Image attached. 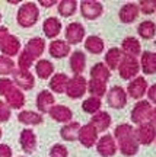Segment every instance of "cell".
I'll use <instances>...</instances> for the list:
<instances>
[{
    "label": "cell",
    "instance_id": "obj_19",
    "mask_svg": "<svg viewBox=\"0 0 156 157\" xmlns=\"http://www.w3.org/2000/svg\"><path fill=\"white\" fill-rule=\"evenodd\" d=\"M70 68L74 73V76H82V73L85 71V67H86V56H85L83 51H73L72 56H70Z\"/></svg>",
    "mask_w": 156,
    "mask_h": 157
},
{
    "label": "cell",
    "instance_id": "obj_46",
    "mask_svg": "<svg viewBox=\"0 0 156 157\" xmlns=\"http://www.w3.org/2000/svg\"><path fill=\"white\" fill-rule=\"evenodd\" d=\"M146 93H147L149 102H153V103H156V83H153L152 86H149Z\"/></svg>",
    "mask_w": 156,
    "mask_h": 157
},
{
    "label": "cell",
    "instance_id": "obj_27",
    "mask_svg": "<svg viewBox=\"0 0 156 157\" xmlns=\"http://www.w3.org/2000/svg\"><path fill=\"white\" fill-rule=\"evenodd\" d=\"M67 82H69L67 74H64V73L53 74V76L50 77V92L51 93L54 92V93H58V95L64 93L66 86H67Z\"/></svg>",
    "mask_w": 156,
    "mask_h": 157
},
{
    "label": "cell",
    "instance_id": "obj_44",
    "mask_svg": "<svg viewBox=\"0 0 156 157\" xmlns=\"http://www.w3.org/2000/svg\"><path fill=\"white\" fill-rule=\"evenodd\" d=\"M12 115V109L6 105L5 101L0 99V122H7L10 119Z\"/></svg>",
    "mask_w": 156,
    "mask_h": 157
},
{
    "label": "cell",
    "instance_id": "obj_33",
    "mask_svg": "<svg viewBox=\"0 0 156 157\" xmlns=\"http://www.w3.org/2000/svg\"><path fill=\"white\" fill-rule=\"evenodd\" d=\"M105 48V44H104V41L102 38L99 36H96V35H90L88 38L85 39V50L89 51L90 54H101L102 51Z\"/></svg>",
    "mask_w": 156,
    "mask_h": 157
},
{
    "label": "cell",
    "instance_id": "obj_14",
    "mask_svg": "<svg viewBox=\"0 0 156 157\" xmlns=\"http://www.w3.org/2000/svg\"><path fill=\"white\" fill-rule=\"evenodd\" d=\"M19 144H21V148L26 154H31V153L35 151V148H37V135H35V132L32 129L25 128L21 131Z\"/></svg>",
    "mask_w": 156,
    "mask_h": 157
},
{
    "label": "cell",
    "instance_id": "obj_26",
    "mask_svg": "<svg viewBox=\"0 0 156 157\" xmlns=\"http://www.w3.org/2000/svg\"><path fill=\"white\" fill-rule=\"evenodd\" d=\"M25 51L37 60V58L42 56V52L45 51V41L42 38H39V36L31 38L25 45Z\"/></svg>",
    "mask_w": 156,
    "mask_h": 157
},
{
    "label": "cell",
    "instance_id": "obj_52",
    "mask_svg": "<svg viewBox=\"0 0 156 157\" xmlns=\"http://www.w3.org/2000/svg\"><path fill=\"white\" fill-rule=\"evenodd\" d=\"M22 157H23V156H22Z\"/></svg>",
    "mask_w": 156,
    "mask_h": 157
},
{
    "label": "cell",
    "instance_id": "obj_34",
    "mask_svg": "<svg viewBox=\"0 0 156 157\" xmlns=\"http://www.w3.org/2000/svg\"><path fill=\"white\" fill-rule=\"evenodd\" d=\"M86 92H89L92 98H104L106 95V83H102V82H98V80H94L90 78L88 82V89Z\"/></svg>",
    "mask_w": 156,
    "mask_h": 157
},
{
    "label": "cell",
    "instance_id": "obj_17",
    "mask_svg": "<svg viewBox=\"0 0 156 157\" xmlns=\"http://www.w3.org/2000/svg\"><path fill=\"white\" fill-rule=\"evenodd\" d=\"M139 6H137V3H126V5H123V7L120 9V12H118V17H120V21L123 23H131L134 22L137 17H139Z\"/></svg>",
    "mask_w": 156,
    "mask_h": 157
},
{
    "label": "cell",
    "instance_id": "obj_48",
    "mask_svg": "<svg viewBox=\"0 0 156 157\" xmlns=\"http://www.w3.org/2000/svg\"><path fill=\"white\" fill-rule=\"evenodd\" d=\"M149 124H150V125H153V127L156 128V108H153V109H152L150 117H149Z\"/></svg>",
    "mask_w": 156,
    "mask_h": 157
},
{
    "label": "cell",
    "instance_id": "obj_43",
    "mask_svg": "<svg viewBox=\"0 0 156 157\" xmlns=\"http://www.w3.org/2000/svg\"><path fill=\"white\" fill-rule=\"evenodd\" d=\"M50 157H69V150L63 144H54L50 150Z\"/></svg>",
    "mask_w": 156,
    "mask_h": 157
},
{
    "label": "cell",
    "instance_id": "obj_45",
    "mask_svg": "<svg viewBox=\"0 0 156 157\" xmlns=\"http://www.w3.org/2000/svg\"><path fill=\"white\" fill-rule=\"evenodd\" d=\"M13 151L7 144H0V157H12Z\"/></svg>",
    "mask_w": 156,
    "mask_h": 157
},
{
    "label": "cell",
    "instance_id": "obj_12",
    "mask_svg": "<svg viewBox=\"0 0 156 157\" xmlns=\"http://www.w3.org/2000/svg\"><path fill=\"white\" fill-rule=\"evenodd\" d=\"M78 140L80 141V144L86 148H90L96 144L98 141V131L95 129V127L92 124H86V125H82L80 129H79L78 134Z\"/></svg>",
    "mask_w": 156,
    "mask_h": 157
},
{
    "label": "cell",
    "instance_id": "obj_29",
    "mask_svg": "<svg viewBox=\"0 0 156 157\" xmlns=\"http://www.w3.org/2000/svg\"><path fill=\"white\" fill-rule=\"evenodd\" d=\"M90 78L106 83L111 78V70L106 67L104 63H96L94 67L90 68Z\"/></svg>",
    "mask_w": 156,
    "mask_h": 157
},
{
    "label": "cell",
    "instance_id": "obj_49",
    "mask_svg": "<svg viewBox=\"0 0 156 157\" xmlns=\"http://www.w3.org/2000/svg\"><path fill=\"white\" fill-rule=\"evenodd\" d=\"M39 5L44 7H51L53 5H57L56 0H39Z\"/></svg>",
    "mask_w": 156,
    "mask_h": 157
},
{
    "label": "cell",
    "instance_id": "obj_41",
    "mask_svg": "<svg viewBox=\"0 0 156 157\" xmlns=\"http://www.w3.org/2000/svg\"><path fill=\"white\" fill-rule=\"evenodd\" d=\"M137 6L139 10L145 15H152L153 12H156V0H140Z\"/></svg>",
    "mask_w": 156,
    "mask_h": 157
},
{
    "label": "cell",
    "instance_id": "obj_50",
    "mask_svg": "<svg viewBox=\"0 0 156 157\" xmlns=\"http://www.w3.org/2000/svg\"><path fill=\"white\" fill-rule=\"evenodd\" d=\"M2 134H3V132H2V128H0V138H2Z\"/></svg>",
    "mask_w": 156,
    "mask_h": 157
},
{
    "label": "cell",
    "instance_id": "obj_6",
    "mask_svg": "<svg viewBox=\"0 0 156 157\" xmlns=\"http://www.w3.org/2000/svg\"><path fill=\"white\" fill-rule=\"evenodd\" d=\"M128 96L121 86H112L106 92V103L114 109H123L127 105Z\"/></svg>",
    "mask_w": 156,
    "mask_h": 157
},
{
    "label": "cell",
    "instance_id": "obj_47",
    "mask_svg": "<svg viewBox=\"0 0 156 157\" xmlns=\"http://www.w3.org/2000/svg\"><path fill=\"white\" fill-rule=\"evenodd\" d=\"M7 35H9V29L6 28V26H0V45H2L3 39H5Z\"/></svg>",
    "mask_w": 156,
    "mask_h": 157
},
{
    "label": "cell",
    "instance_id": "obj_16",
    "mask_svg": "<svg viewBox=\"0 0 156 157\" xmlns=\"http://www.w3.org/2000/svg\"><path fill=\"white\" fill-rule=\"evenodd\" d=\"M50 117L57 121V122H63V124H69L72 122L73 119V112L70 108H67L66 105H54V106L51 108L50 111Z\"/></svg>",
    "mask_w": 156,
    "mask_h": 157
},
{
    "label": "cell",
    "instance_id": "obj_40",
    "mask_svg": "<svg viewBox=\"0 0 156 157\" xmlns=\"http://www.w3.org/2000/svg\"><path fill=\"white\" fill-rule=\"evenodd\" d=\"M34 63H35V58L29 56L25 50L19 52V57H18V68L19 70H29Z\"/></svg>",
    "mask_w": 156,
    "mask_h": 157
},
{
    "label": "cell",
    "instance_id": "obj_10",
    "mask_svg": "<svg viewBox=\"0 0 156 157\" xmlns=\"http://www.w3.org/2000/svg\"><path fill=\"white\" fill-rule=\"evenodd\" d=\"M104 12V6L101 2H95V0H83L80 2V13L85 19L88 21H95L102 15Z\"/></svg>",
    "mask_w": 156,
    "mask_h": 157
},
{
    "label": "cell",
    "instance_id": "obj_13",
    "mask_svg": "<svg viewBox=\"0 0 156 157\" xmlns=\"http://www.w3.org/2000/svg\"><path fill=\"white\" fill-rule=\"evenodd\" d=\"M0 51H2V56L9 57V58L19 56V51H21V41H19V38L9 34L3 39L2 45H0Z\"/></svg>",
    "mask_w": 156,
    "mask_h": 157
},
{
    "label": "cell",
    "instance_id": "obj_39",
    "mask_svg": "<svg viewBox=\"0 0 156 157\" xmlns=\"http://www.w3.org/2000/svg\"><path fill=\"white\" fill-rule=\"evenodd\" d=\"M15 68H16L15 67V61L12 58L0 56V76L2 77H6L7 74H12Z\"/></svg>",
    "mask_w": 156,
    "mask_h": 157
},
{
    "label": "cell",
    "instance_id": "obj_51",
    "mask_svg": "<svg viewBox=\"0 0 156 157\" xmlns=\"http://www.w3.org/2000/svg\"><path fill=\"white\" fill-rule=\"evenodd\" d=\"M0 22H2V15H0Z\"/></svg>",
    "mask_w": 156,
    "mask_h": 157
},
{
    "label": "cell",
    "instance_id": "obj_2",
    "mask_svg": "<svg viewBox=\"0 0 156 157\" xmlns=\"http://www.w3.org/2000/svg\"><path fill=\"white\" fill-rule=\"evenodd\" d=\"M118 74L120 77L123 80H133L134 77H137L140 73V63L136 57H131V56H126L124 54L123 60L120 63L118 66Z\"/></svg>",
    "mask_w": 156,
    "mask_h": 157
},
{
    "label": "cell",
    "instance_id": "obj_1",
    "mask_svg": "<svg viewBox=\"0 0 156 157\" xmlns=\"http://www.w3.org/2000/svg\"><path fill=\"white\" fill-rule=\"evenodd\" d=\"M38 19H39V9L37 6V3L26 2V3H23L19 7L16 15V21L19 23V26L31 28V26H34L35 23L38 22Z\"/></svg>",
    "mask_w": 156,
    "mask_h": 157
},
{
    "label": "cell",
    "instance_id": "obj_36",
    "mask_svg": "<svg viewBox=\"0 0 156 157\" xmlns=\"http://www.w3.org/2000/svg\"><path fill=\"white\" fill-rule=\"evenodd\" d=\"M114 140L115 141H121V140H126V138H130V137H134V128L133 125L130 124H120L114 128Z\"/></svg>",
    "mask_w": 156,
    "mask_h": 157
},
{
    "label": "cell",
    "instance_id": "obj_9",
    "mask_svg": "<svg viewBox=\"0 0 156 157\" xmlns=\"http://www.w3.org/2000/svg\"><path fill=\"white\" fill-rule=\"evenodd\" d=\"M96 150L102 157H112L115 156V153L118 151L117 141L114 140V137L111 134L102 135L101 138L96 141Z\"/></svg>",
    "mask_w": 156,
    "mask_h": 157
},
{
    "label": "cell",
    "instance_id": "obj_22",
    "mask_svg": "<svg viewBox=\"0 0 156 157\" xmlns=\"http://www.w3.org/2000/svg\"><path fill=\"white\" fill-rule=\"evenodd\" d=\"M62 22H60V19H57V17L51 16V17H47L42 23V31H44V35L47 38L50 39H54L56 36L60 35L62 32Z\"/></svg>",
    "mask_w": 156,
    "mask_h": 157
},
{
    "label": "cell",
    "instance_id": "obj_7",
    "mask_svg": "<svg viewBox=\"0 0 156 157\" xmlns=\"http://www.w3.org/2000/svg\"><path fill=\"white\" fill-rule=\"evenodd\" d=\"M12 82L15 83L18 89L21 90H31L35 86V77L29 70H19L15 68L12 73Z\"/></svg>",
    "mask_w": 156,
    "mask_h": 157
},
{
    "label": "cell",
    "instance_id": "obj_38",
    "mask_svg": "<svg viewBox=\"0 0 156 157\" xmlns=\"http://www.w3.org/2000/svg\"><path fill=\"white\" fill-rule=\"evenodd\" d=\"M101 106H102V102L98 98H88L85 99L83 103H82V109H83L86 113H90V115H95L96 112L101 111Z\"/></svg>",
    "mask_w": 156,
    "mask_h": 157
},
{
    "label": "cell",
    "instance_id": "obj_32",
    "mask_svg": "<svg viewBox=\"0 0 156 157\" xmlns=\"http://www.w3.org/2000/svg\"><path fill=\"white\" fill-rule=\"evenodd\" d=\"M35 73H37V76L39 78L47 80V78H50L54 74V66L48 60H38L37 64H35Z\"/></svg>",
    "mask_w": 156,
    "mask_h": 157
},
{
    "label": "cell",
    "instance_id": "obj_24",
    "mask_svg": "<svg viewBox=\"0 0 156 157\" xmlns=\"http://www.w3.org/2000/svg\"><path fill=\"white\" fill-rule=\"evenodd\" d=\"M48 52L53 58H64L70 54V45L63 39H54L48 47Z\"/></svg>",
    "mask_w": 156,
    "mask_h": 157
},
{
    "label": "cell",
    "instance_id": "obj_3",
    "mask_svg": "<svg viewBox=\"0 0 156 157\" xmlns=\"http://www.w3.org/2000/svg\"><path fill=\"white\" fill-rule=\"evenodd\" d=\"M86 89H88V80L83 76H73L67 82L64 93L70 99H79V98H83V95L86 93Z\"/></svg>",
    "mask_w": 156,
    "mask_h": 157
},
{
    "label": "cell",
    "instance_id": "obj_5",
    "mask_svg": "<svg viewBox=\"0 0 156 157\" xmlns=\"http://www.w3.org/2000/svg\"><path fill=\"white\" fill-rule=\"evenodd\" d=\"M152 103L149 101H139L131 109V122L133 124H145L149 121V117H150L152 112Z\"/></svg>",
    "mask_w": 156,
    "mask_h": 157
},
{
    "label": "cell",
    "instance_id": "obj_21",
    "mask_svg": "<svg viewBox=\"0 0 156 157\" xmlns=\"http://www.w3.org/2000/svg\"><path fill=\"white\" fill-rule=\"evenodd\" d=\"M140 70L143 74H156V52L143 51L140 60Z\"/></svg>",
    "mask_w": 156,
    "mask_h": 157
},
{
    "label": "cell",
    "instance_id": "obj_20",
    "mask_svg": "<svg viewBox=\"0 0 156 157\" xmlns=\"http://www.w3.org/2000/svg\"><path fill=\"white\" fill-rule=\"evenodd\" d=\"M6 98V105L10 109H22L25 106V95L21 89H18L16 86L5 96Z\"/></svg>",
    "mask_w": 156,
    "mask_h": 157
},
{
    "label": "cell",
    "instance_id": "obj_30",
    "mask_svg": "<svg viewBox=\"0 0 156 157\" xmlns=\"http://www.w3.org/2000/svg\"><path fill=\"white\" fill-rule=\"evenodd\" d=\"M80 124L76 122V121H72L69 124H64L60 129V137H62L64 141H74L78 140V134L79 129H80Z\"/></svg>",
    "mask_w": 156,
    "mask_h": 157
},
{
    "label": "cell",
    "instance_id": "obj_37",
    "mask_svg": "<svg viewBox=\"0 0 156 157\" xmlns=\"http://www.w3.org/2000/svg\"><path fill=\"white\" fill-rule=\"evenodd\" d=\"M137 34L142 39H152L156 35V25L152 21H143L137 26Z\"/></svg>",
    "mask_w": 156,
    "mask_h": 157
},
{
    "label": "cell",
    "instance_id": "obj_31",
    "mask_svg": "<svg viewBox=\"0 0 156 157\" xmlns=\"http://www.w3.org/2000/svg\"><path fill=\"white\" fill-rule=\"evenodd\" d=\"M18 121L25 125H39L42 122V115L39 112H34V111H21L18 113Z\"/></svg>",
    "mask_w": 156,
    "mask_h": 157
},
{
    "label": "cell",
    "instance_id": "obj_35",
    "mask_svg": "<svg viewBox=\"0 0 156 157\" xmlns=\"http://www.w3.org/2000/svg\"><path fill=\"white\" fill-rule=\"evenodd\" d=\"M78 9V2L76 0H62L57 2V10L63 17H70L74 15V12Z\"/></svg>",
    "mask_w": 156,
    "mask_h": 157
},
{
    "label": "cell",
    "instance_id": "obj_15",
    "mask_svg": "<svg viewBox=\"0 0 156 157\" xmlns=\"http://www.w3.org/2000/svg\"><path fill=\"white\" fill-rule=\"evenodd\" d=\"M37 109L41 113H47L51 108L56 105V98L51 93L50 90H41L38 95H37Z\"/></svg>",
    "mask_w": 156,
    "mask_h": 157
},
{
    "label": "cell",
    "instance_id": "obj_11",
    "mask_svg": "<svg viewBox=\"0 0 156 157\" xmlns=\"http://www.w3.org/2000/svg\"><path fill=\"white\" fill-rule=\"evenodd\" d=\"M64 36H66V42L69 45H78L80 44L85 38V28L82 23L72 22L66 26L64 31Z\"/></svg>",
    "mask_w": 156,
    "mask_h": 157
},
{
    "label": "cell",
    "instance_id": "obj_18",
    "mask_svg": "<svg viewBox=\"0 0 156 157\" xmlns=\"http://www.w3.org/2000/svg\"><path fill=\"white\" fill-rule=\"evenodd\" d=\"M89 124L94 125L95 129H96L98 132H105L112 124L111 115L108 112H105V111H99V112H96L95 115H92Z\"/></svg>",
    "mask_w": 156,
    "mask_h": 157
},
{
    "label": "cell",
    "instance_id": "obj_42",
    "mask_svg": "<svg viewBox=\"0 0 156 157\" xmlns=\"http://www.w3.org/2000/svg\"><path fill=\"white\" fill-rule=\"evenodd\" d=\"M15 87V83L9 77H0V96H6Z\"/></svg>",
    "mask_w": 156,
    "mask_h": 157
},
{
    "label": "cell",
    "instance_id": "obj_25",
    "mask_svg": "<svg viewBox=\"0 0 156 157\" xmlns=\"http://www.w3.org/2000/svg\"><path fill=\"white\" fill-rule=\"evenodd\" d=\"M124 57V52L121 51V48H118V47H112L110 50L106 51L105 54V64L106 67L110 68V70H117L118 66H120V63L123 60Z\"/></svg>",
    "mask_w": 156,
    "mask_h": 157
},
{
    "label": "cell",
    "instance_id": "obj_4",
    "mask_svg": "<svg viewBox=\"0 0 156 157\" xmlns=\"http://www.w3.org/2000/svg\"><path fill=\"white\" fill-rule=\"evenodd\" d=\"M134 137L139 146H150L156 140V128L149 122L140 124L137 128H134Z\"/></svg>",
    "mask_w": 156,
    "mask_h": 157
},
{
    "label": "cell",
    "instance_id": "obj_28",
    "mask_svg": "<svg viewBox=\"0 0 156 157\" xmlns=\"http://www.w3.org/2000/svg\"><path fill=\"white\" fill-rule=\"evenodd\" d=\"M118 148L123 156H127V157H131V156H136L137 151H139V143L136 141V137H130V138H126V140H121L118 141Z\"/></svg>",
    "mask_w": 156,
    "mask_h": 157
},
{
    "label": "cell",
    "instance_id": "obj_8",
    "mask_svg": "<svg viewBox=\"0 0 156 157\" xmlns=\"http://www.w3.org/2000/svg\"><path fill=\"white\" fill-rule=\"evenodd\" d=\"M147 87H149L147 80H146L143 76H137V77H134L133 80H130L126 93H127V96L133 98L136 101H140V99L146 95Z\"/></svg>",
    "mask_w": 156,
    "mask_h": 157
},
{
    "label": "cell",
    "instance_id": "obj_23",
    "mask_svg": "<svg viewBox=\"0 0 156 157\" xmlns=\"http://www.w3.org/2000/svg\"><path fill=\"white\" fill-rule=\"evenodd\" d=\"M121 51L126 56H131L137 58V56H142V44L136 36H127L123 39Z\"/></svg>",
    "mask_w": 156,
    "mask_h": 157
}]
</instances>
